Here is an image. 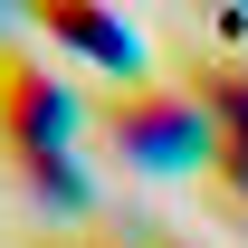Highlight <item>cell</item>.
<instances>
[{
    "label": "cell",
    "mask_w": 248,
    "mask_h": 248,
    "mask_svg": "<svg viewBox=\"0 0 248 248\" xmlns=\"http://www.w3.org/2000/svg\"><path fill=\"white\" fill-rule=\"evenodd\" d=\"M29 248H124V239H105V229H48V239H29Z\"/></svg>",
    "instance_id": "obj_4"
},
{
    "label": "cell",
    "mask_w": 248,
    "mask_h": 248,
    "mask_svg": "<svg viewBox=\"0 0 248 248\" xmlns=\"http://www.w3.org/2000/svg\"><path fill=\"white\" fill-rule=\"evenodd\" d=\"M105 124L124 134V153L143 162H210V115H201V95H191V77H124L115 95H105Z\"/></svg>",
    "instance_id": "obj_1"
},
{
    "label": "cell",
    "mask_w": 248,
    "mask_h": 248,
    "mask_svg": "<svg viewBox=\"0 0 248 248\" xmlns=\"http://www.w3.org/2000/svg\"><path fill=\"white\" fill-rule=\"evenodd\" d=\"M38 29L48 38H67V48H86V58H134V29H115V19H95V10H48V19H38Z\"/></svg>",
    "instance_id": "obj_3"
},
{
    "label": "cell",
    "mask_w": 248,
    "mask_h": 248,
    "mask_svg": "<svg viewBox=\"0 0 248 248\" xmlns=\"http://www.w3.org/2000/svg\"><path fill=\"white\" fill-rule=\"evenodd\" d=\"M77 134V95H67L58 67L0 58V153H67Z\"/></svg>",
    "instance_id": "obj_2"
},
{
    "label": "cell",
    "mask_w": 248,
    "mask_h": 248,
    "mask_svg": "<svg viewBox=\"0 0 248 248\" xmlns=\"http://www.w3.org/2000/svg\"><path fill=\"white\" fill-rule=\"evenodd\" d=\"M143 248H191V239H172V229H153V239H143Z\"/></svg>",
    "instance_id": "obj_5"
}]
</instances>
